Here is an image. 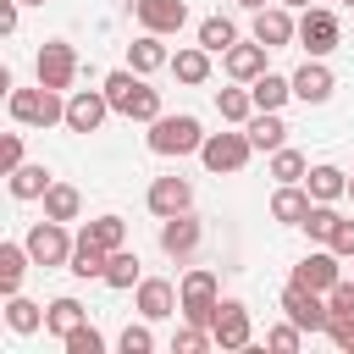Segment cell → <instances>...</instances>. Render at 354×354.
I'll use <instances>...</instances> for the list:
<instances>
[{
    "label": "cell",
    "instance_id": "cell-1",
    "mask_svg": "<svg viewBox=\"0 0 354 354\" xmlns=\"http://www.w3.org/2000/svg\"><path fill=\"white\" fill-rule=\"evenodd\" d=\"M105 100H111V111H122L127 122H155V116H160V88H149L144 72H133V66H122V72L105 77Z\"/></svg>",
    "mask_w": 354,
    "mask_h": 354
},
{
    "label": "cell",
    "instance_id": "cell-2",
    "mask_svg": "<svg viewBox=\"0 0 354 354\" xmlns=\"http://www.w3.org/2000/svg\"><path fill=\"white\" fill-rule=\"evenodd\" d=\"M6 111H11V122H22V127H55V122H66V105H61V88H11V100H6Z\"/></svg>",
    "mask_w": 354,
    "mask_h": 354
},
{
    "label": "cell",
    "instance_id": "cell-3",
    "mask_svg": "<svg viewBox=\"0 0 354 354\" xmlns=\"http://www.w3.org/2000/svg\"><path fill=\"white\" fill-rule=\"evenodd\" d=\"M199 144H205V133H199L194 116H155L149 122V149L155 155H194Z\"/></svg>",
    "mask_w": 354,
    "mask_h": 354
},
{
    "label": "cell",
    "instance_id": "cell-4",
    "mask_svg": "<svg viewBox=\"0 0 354 354\" xmlns=\"http://www.w3.org/2000/svg\"><path fill=\"white\" fill-rule=\"evenodd\" d=\"M177 299H183V321L216 326V310H221V299H216V271H188L183 288H177Z\"/></svg>",
    "mask_w": 354,
    "mask_h": 354
},
{
    "label": "cell",
    "instance_id": "cell-5",
    "mask_svg": "<svg viewBox=\"0 0 354 354\" xmlns=\"http://www.w3.org/2000/svg\"><path fill=\"white\" fill-rule=\"evenodd\" d=\"M249 155H254L249 133H205V144H199V160H205L216 177H221V171H243Z\"/></svg>",
    "mask_w": 354,
    "mask_h": 354
},
{
    "label": "cell",
    "instance_id": "cell-6",
    "mask_svg": "<svg viewBox=\"0 0 354 354\" xmlns=\"http://www.w3.org/2000/svg\"><path fill=\"white\" fill-rule=\"evenodd\" d=\"M22 243H28L33 266H44V271H55V266H66V260H72V238H66V221H50V216H44V221H39V227H33Z\"/></svg>",
    "mask_w": 354,
    "mask_h": 354
},
{
    "label": "cell",
    "instance_id": "cell-7",
    "mask_svg": "<svg viewBox=\"0 0 354 354\" xmlns=\"http://www.w3.org/2000/svg\"><path fill=\"white\" fill-rule=\"evenodd\" d=\"M282 310H288V321L304 326V332H326V321H332V304H321V293H310V288H299V282L282 288Z\"/></svg>",
    "mask_w": 354,
    "mask_h": 354
},
{
    "label": "cell",
    "instance_id": "cell-8",
    "mask_svg": "<svg viewBox=\"0 0 354 354\" xmlns=\"http://www.w3.org/2000/svg\"><path fill=\"white\" fill-rule=\"evenodd\" d=\"M337 39H343L337 17L321 11V6H304V17H299V44H304L310 55H326V50H337Z\"/></svg>",
    "mask_w": 354,
    "mask_h": 354
},
{
    "label": "cell",
    "instance_id": "cell-9",
    "mask_svg": "<svg viewBox=\"0 0 354 354\" xmlns=\"http://www.w3.org/2000/svg\"><path fill=\"white\" fill-rule=\"evenodd\" d=\"M72 77H77L72 44H61V39L39 44V83H44V88H72Z\"/></svg>",
    "mask_w": 354,
    "mask_h": 354
},
{
    "label": "cell",
    "instance_id": "cell-10",
    "mask_svg": "<svg viewBox=\"0 0 354 354\" xmlns=\"http://www.w3.org/2000/svg\"><path fill=\"white\" fill-rule=\"evenodd\" d=\"M337 260H343V254L326 243V249H315V254H304V260L293 266V282H299V288H310V293H326V288L343 277V271H337Z\"/></svg>",
    "mask_w": 354,
    "mask_h": 354
},
{
    "label": "cell",
    "instance_id": "cell-11",
    "mask_svg": "<svg viewBox=\"0 0 354 354\" xmlns=\"http://www.w3.org/2000/svg\"><path fill=\"white\" fill-rule=\"evenodd\" d=\"M105 111H111L105 88H77V94L66 100V127H72V133H100Z\"/></svg>",
    "mask_w": 354,
    "mask_h": 354
},
{
    "label": "cell",
    "instance_id": "cell-12",
    "mask_svg": "<svg viewBox=\"0 0 354 354\" xmlns=\"http://www.w3.org/2000/svg\"><path fill=\"white\" fill-rule=\"evenodd\" d=\"M254 39H260L266 50H282L288 39H299V22L288 17V6H277V0H271V6H260V11H254Z\"/></svg>",
    "mask_w": 354,
    "mask_h": 354
},
{
    "label": "cell",
    "instance_id": "cell-13",
    "mask_svg": "<svg viewBox=\"0 0 354 354\" xmlns=\"http://www.w3.org/2000/svg\"><path fill=\"white\" fill-rule=\"evenodd\" d=\"M199 238H205V227H199V221H194L188 210H183V216H166V221H160V249H166L171 260H188V254L199 249Z\"/></svg>",
    "mask_w": 354,
    "mask_h": 354
},
{
    "label": "cell",
    "instance_id": "cell-14",
    "mask_svg": "<svg viewBox=\"0 0 354 354\" xmlns=\"http://www.w3.org/2000/svg\"><path fill=\"white\" fill-rule=\"evenodd\" d=\"M171 310H183L177 288H171L166 277H144V282H138V315H144V321H166Z\"/></svg>",
    "mask_w": 354,
    "mask_h": 354
},
{
    "label": "cell",
    "instance_id": "cell-15",
    "mask_svg": "<svg viewBox=\"0 0 354 354\" xmlns=\"http://www.w3.org/2000/svg\"><path fill=\"white\" fill-rule=\"evenodd\" d=\"M188 205H194V188H188L183 177H155V183H149V210H155L160 221H166V216H183Z\"/></svg>",
    "mask_w": 354,
    "mask_h": 354
},
{
    "label": "cell",
    "instance_id": "cell-16",
    "mask_svg": "<svg viewBox=\"0 0 354 354\" xmlns=\"http://www.w3.org/2000/svg\"><path fill=\"white\" fill-rule=\"evenodd\" d=\"M133 11H138V22L149 33H177L188 22V6L183 0H133Z\"/></svg>",
    "mask_w": 354,
    "mask_h": 354
},
{
    "label": "cell",
    "instance_id": "cell-17",
    "mask_svg": "<svg viewBox=\"0 0 354 354\" xmlns=\"http://www.w3.org/2000/svg\"><path fill=\"white\" fill-rule=\"evenodd\" d=\"M332 72L321 66V61H304L299 72H293V100H304V105H326L332 100Z\"/></svg>",
    "mask_w": 354,
    "mask_h": 354
},
{
    "label": "cell",
    "instance_id": "cell-18",
    "mask_svg": "<svg viewBox=\"0 0 354 354\" xmlns=\"http://www.w3.org/2000/svg\"><path fill=\"white\" fill-rule=\"evenodd\" d=\"M310 188H299V183H282L277 194H271V216L282 221V227H304V216H310Z\"/></svg>",
    "mask_w": 354,
    "mask_h": 354
},
{
    "label": "cell",
    "instance_id": "cell-19",
    "mask_svg": "<svg viewBox=\"0 0 354 354\" xmlns=\"http://www.w3.org/2000/svg\"><path fill=\"white\" fill-rule=\"evenodd\" d=\"M210 332H216L221 348H243V343H249V310H243L238 299H227V304L216 310V326H210Z\"/></svg>",
    "mask_w": 354,
    "mask_h": 354
},
{
    "label": "cell",
    "instance_id": "cell-20",
    "mask_svg": "<svg viewBox=\"0 0 354 354\" xmlns=\"http://www.w3.org/2000/svg\"><path fill=\"white\" fill-rule=\"evenodd\" d=\"M127 66H133V72H144V77H149V72H160V66H171V55H166L160 33H149V28H144V33L127 44Z\"/></svg>",
    "mask_w": 354,
    "mask_h": 354
},
{
    "label": "cell",
    "instance_id": "cell-21",
    "mask_svg": "<svg viewBox=\"0 0 354 354\" xmlns=\"http://www.w3.org/2000/svg\"><path fill=\"white\" fill-rule=\"evenodd\" d=\"M221 66H227V77L254 83V77L266 72V44H260V39H254V44H232V50L221 55Z\"/></svg>",
    "mask_w": 354,
    "mask_h": 354
},
{
    "label": "cell",
    "instance_id": "cell-22",
    "mask_svg": "<svg viewBox=\"0 0 354 354\" xmlns=\"http://www.w3.org/2000/svg\"><path fill=\"white\" fill-rule=\"evenodd\" d=\"M105 266H111V249H100V243L83 232V238L72 243V260H66V271H72V277H83V282H88V277H100V282H105Z\"/></svg>",
    "mask_w": 354,
    "mask_h": 354
},
{
    "label": "cell",
    "instance_id": "cell-23",
    "mask_svg": "<svg viewBox=\"0 0 354 354\" xmlns=\"http://www.w3.org/2000/svg\"><path fill=\"white\" fill-rule=\"evenodd\" d=\"M249 94H254V111H282V105L293 100V77H277V72H260V77L249 83Z\"/></svg>",
    "mask_w": 354,
    "mask_h": 354
},
{
    "label": "cell",
    "instance_id": "cell-24",
    "mask_svg": "<svg viewBox=\"0 0 354 354\" xmlns=\"http://www.w3.org/2000/svg\"><path fill=\"white\" fill-rule=\"evenodd\" d=\"M243 133H249V144H254V149H282V138H288V122H282L277 111H254V116L243 122Z\"/></svg>",
    "mask_w": 354,
    "mask_h": 354
},
{
    "label": "cell",
    "instance_id": "cell-25",
    "mask_svg": "<svg viewBox=\"0 0 354 354\" xmlns=\"http://www.w3.org/2000/svg\"><path fill=\"white\" fill-rule=\"evenodd\" d=\"M304 188H310L315 205H332L337 194H348V177H343L337 166H310V171H304Z\"/></svg>",
    "mask_w": 354,
    "mask_h": 354
},
{
    "label": "cell",
    "instance_id": "cell-26",
    "mask_svg": "<svg viewBox=\"0 0 354 354\" xmlns=\"http://www.w3.org/2000/svg\"><path fill=\"white\" fill-rule=\"evenodd\" d=\"M199 44H205L210 55H227V50L238 44V22H232V17H205V22H199Z\"/></svg>",
    "mask_w": 354,
    "mask_h": 354
},
{
    "label": "cell",
    "instance_id": "cell-27",
    "mask_svg": "<svg viewBox=\"0 0 354 354\" xmlns=\"http://www.w3.org/2000/svg\"><path fill=\"white\" fill-rule=\"evenodd\" d=\"M28 266H33L28 243H0V288H6V293L22 288V271H28Z\"/></svg>",
    "mask_w": 354,
    "mask_h": 354
},
{
    "label": "cell",
    "instance_id": "cell-28",
    "mask_svg": "<svg viewBox=\"0 0 354 354\" xmlns=\"http://www.w3.org/2000/svg\"><path fill=\"white\" fill-rule=\"evenodd\" d=\"M171 72H177V83H205V77H210V50H205V44L177 50V55H171Z\"/></svg>",
    "mask_w": 354,
    "mask_h": 354
},
{
    "label": "cell",
    "instance_id": "cell-29",
    "mask_svg": "<svg viewBox=\"0 0 354 354\" xmlns=\"http://www.w3.org/2000/svg\"><path fill=\"white\" fill-rule=\"evenodd\" d=\"M77 210H83L77 188H72V183H50V194H44V216H50V221H77Z\"/></svg>",
    "mask_w": 354,
    "mask_h": 354
},
{
    "label": "cell",
    "instance_id": "cell-30",
    "mask_svg": "<svg viewBox=\"0 0 354 354\" xmlns=\"http://www.w3.org/2000/svg\"><path fill=\"white\" fill-rule=\"evenodd\" d=\"M105 282L116 288V293H127V288H138L144 277H138V254L133 249H111V266H105Z\"/></svg>",
    "mask_w": 354,
    "mask_h": 354
},
{
    "label": "cell",
    "instance_id": "cell-31",
    "mask_svg": "<svg viewBox=\"0 0 354 354\" xmlns=\"http://www.w3.org/2000/svg\"><path fill=\"white\" fill-rule=\"evenodd\" d=\"M50 194V171L44 166H17L11 171V199H44Z\"/></svg>",
    "mask_w": 354,
    "mask_h": 354
},
{
    "label": "cell",
    "instance_id": "cell-32",
    "mask_svg": "<svg viewBox=\"0 0 354 354\" xmlns=\"http://www.w3.org/2000/svg\"><path fill=\"white\" fill-rule=\"evenodd\" d=\"M6 326L28 337V332H39V326H44V310H39L33 299H22V293H11V304H6Z\"/></svg>",
    "mask_w": 354,
    "mask_h": 354
},
{
    "label": "cell",
    "instance_id": "cell-33",
    "mask_svg": "<svg viewBox=\"0 0 354 354\" xmlns=\"http://www.w3.org/2000/svg\"><path fill=\"white\" fill-rule=\"evenodd\" d=\"M83 315H88V310H83L77 299H55V304L44 310V332H55V337H66L72 326H83Z\"/></svg>",
    "mask_w": 354,
    "mask_h": 354
},
{
    "label": "cell",
    "instance_id": "cell-34",
    "mask_svg": "<svg viewBox=\"0 0 354 354\" xmlns=\"http://www.w3.org/2000/svg\"><path fill=\"white\" fill-rule=\"evenodd\" d=\"M216 111H221V122H249L254 116V94L249 88H216Z\"/></svg>",
    "mask_w": 354,
    "mask_h": 354
},
{
    "label": "cell",
    "instance_id": "cell-35",
    "mask_svg": "<svg viewBox=\"0 0 354 354\" xmlns=\"http://www.w3.org/2000/svg\"><path fill=\"white\" fill-rule=\"evenodd\" d=\"M100 249H127V227H122V216H100V221H88L83 227Z\"/></svg>",
    "mask_w": 354,
    "mask_h": 354
},
{
    "label": "cell",
    "instance_id": "cell-36",
    "mask_svg": "<svg viewBox=\"0 0 354 354\" xmlns=\"http://www.w3.org/2000/svg\"><path fill=\"white\" fill-rule=\"evenodd\" d=\"M304 171H310V166H304L299 149H271V177H277V183H299Z\"/></svg>",
    "mask_w": 354,
    "mask_h": 354
},
{
    "label": "cell",
    "instance_id": "cell-37",
    "mask_svg": "<svg viewBox=\"0 0 354 354\" xmlns=\"http://www.w3.org/2000/svg\"><path fill=\"white\" fill-rule=\"evenodd\" d=\"M61 343H66V354H100V348H105V337H100L88 321H83V326H72Z\"/></svg>",
    "mask_w": 354,
    "mask_h": 354
},
{
    "label": "cell",
    "instance_id": "cell-38",
    "mask_svg": "<svg viewBox=\"0 0 354 354\" xmlns=\"http://www.w3.org/2000/svg\"><path fill=\"white\" fill-rule=\"evenodd\" d=\"M326 304H332L337 321H348V315H354V277H337V282L326 288Z\"/></svg>",
    "mask_w": 354,
    "mask_h": 354
},
{
    "label": "cell",
    "instance_id": "cell-39",
    "mask_svg": "<svg viewBox=\"0 0 354 354\" xmlns=\"http://www.w3.org/2000/svg\"><path fill=\"white\" fill-rule=\"evenodd\" d=\"M343 216L332 210V205H310V216H304V232L310 238H332V227H337Z\"/></svg>",
    "mask_w": 354,
    "mask_h": 354
},
{
    "label": "cell",
    "instance_id": "cell-40",
    "mask_svg": "<svg viewBox=\"0 0 354 354\" xmlns=\"http://www.w3.org/2000/svg\"><path fill=\"white\" fill-rule=\"evenodd\" d=\"M266 343H271L277 354H293V348L304 343V326H293V321H288V326H271V332H266Z\"/></svg>",
    "mask_w": 354,
    "mask_h": 354
},
{
    "label": "cell",
    "instance_id": "cell-41",
    "mask_svg": "<svg viewBox=\"0 0 354 354\" xmlns=\"http://www.w3.org/2000/svg\"><path fill=\"white\" fill-rule=\"evenodd\" d=\"M149 348H155L149 326H127V332H122V354H149Z\"/></svg>",
    "mask_w": 354,
    "mask_h": 354
},
{
    "label": "cell",
    "instance_id": "cell-42",
    "mask_svg": "<svg viewBox=\"0 0 354 354\" xmlns=\"http://www.w3.org/2000/svg\"><path fill=\"white\" fill-rule=\"evenodd\" d=\"M326 337H332L343 354H354V315H348V321H337V315H332V321H326Z\"/></svg>",
    "mask_w": 354,
    "mask_h": 354
},
{
    "label": "cell",
    "instance_id": "cell-43",
    "mask_svg": "<svg viewBox=\"0 0 354 354\" xmlns=\"http://www.w3.org/2000/svg\"><path fill=\"white\" fill-rule=\"evenodd\" d=\"M0 166H6V177L22 166V138H17V133H6V138H0Z\"/></svg>",
    "mask_w": 354,
    "mask_h": 354
},
{
    "label": "cell",
    "instance_id": "cell-44",
    "mask_svg": "<svg viewBox=\"0 0 354 354\" xmlns=\"http://www.w3.org/2000/svg\"><path fill=\"white\" fill-rule=\"evenodd\" d=\"M326 243H332V249H337V254H343V260H354V221H337V227H332V238H326Z\"/></svg>",
    "mask_w": 354,
    "mask_h": 354
},
{
    "label": "cell",
    "instance_id": "cell-45",
    "mask_svg": "<svg viewBox=\"0 0 354 354\" xmlns=\"http://www.w3.org/2000/svg\"><path fill=\"white\" fill-rule=\"evenodd\" d=\"M17 6L22 0H0V33H17Z\"/></svg>",
    "mask_w": 354,
    "mask_h": 354
},
{
    "label": "cell",
    "instance_id": "cell-46",
    "mask_svg": "<svg viewBox=\"0 0 354 354\" xmlns=\"http://www.w3.org/2000/svg\"><path fill=\"white\" fill-rule=\"evenodd\" d=\"M238 6H243V11H260V6H271V0H238Z\"/></svg>",
    "mask_w": 354,
    "mask_h": 354
},
{
    "label": "cell",
    "instance_id": "cell-47",
    "mask_svg": "<svg viewBox=\"0 0 354 354\" xmlns=\"http://www.w3.org/2000/svg\"><path fill=\"white\" fill-rule=\"evenodd\" d=\"M277 6H310V0H277Z\"/></svg>",
    "mask_w": 354,
    "mask_h": 354
},
{
    "label": "cell",
    "instance_id": "cell-48",
    "mask_svg": "<svg viewBox=\"0 0 354 354\" xmlns=\"http://www.w3.org/2000/svg\"><path fill=\"white\" fill-rule=\"evenodd\" d=\"M22 6H44V0H22Z\"/></svg>",
    "mask_w": 354,
    "mask_h": 354
},
{
    "label": "cell",
    "instance_id": "cell-49",
    "mask_svg": "<svg viewBox=\"0 0 354 354\" xmlns=\"http://www.w3.org/2000/svg\"><path fill=\"white\" fill-rule=\"evenodd\" d=\"M348 194H354V177H348Z\"/></svg>",
    "mask_w": 354,
    "mask_h": 354
},
{
    "label": "cell",
    "instance_id": "cell-50",
    "mask_svg": "<svg viewBox=\"0 0 354 354\" xmlns=\"http://www.w3.org/2000/svg\"><path fill=\"white\" fill-rule=\"evenodd\" d=\"M343 6H354V0H343Z\"/></svg>",
    "mask_w": 354,
    "mask_h": 354
}]
</instances>
